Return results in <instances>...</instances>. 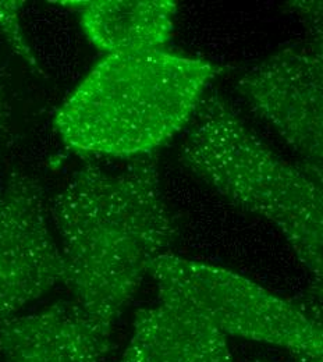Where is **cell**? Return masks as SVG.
Returning <instances> with one entry per match:
<instances>
[{
    "label": "cell",
    "mask_w": 323,
    "mask_h": 362,
    "mask_svg": "<svg viewBox=\"0 0 323 362\" xmlns=\"http://www.w3.org/2000/svg\"><path fill=\"white\" fill-rule=\"evenodd\" d=\"M24 1H17V0H3L0 1V31L6 37V41L11 49L23 57L34 70L41 71L38 62L33 53V49L28 45L21 21H20V10L23 8Z\"/></svg>",
    "instance_id": "10"
},
{
    "label": "cell",
    "mask_w": 323,
    "mask_h": 362,
    "mask_svg": "<svg viewBox=\"0 0 323 362\" xmlns=\"http://www.w3.org/2000/svg\"><path fill=\"white\" fill-rule=\"evenodd\" d=\"M255 362H265V361H255ZM294 362H322V360H308V358H295Z\"/></svg>",
    "instance_id": "13"
},
{
    "label": "cell",
    "mask_w": 323,
    "mask_h": 362,
    "mask_svg": "<svg viewBox=\"0 0 323 362\" xmlns=\"http://www.w3.org/2000/svg\"><path fill=\"white\" fill-rule=\"evenodd\" d=\"M80 13L88 41L106 54L162 49L175 30L172 0L56 1Z\"/></svg>",
    "instance_id": "9"
},
{
    "label": "cell",
    "mask_w": 323,
    "mask_h": 362,
    "mask_svg": "<svg viewBox=\"0 0 323 362\" xmlns=\"http://www.w3.org/2000/svg\"><path fill=\"white\" fill-rule=\"evenodd\" d=\"M180 160L237 206L271 221L322 286V181L280 156L238 119L218 93L204 98Z\"/></svg>",
    "instance_id": "3"
},
{
    "label": "cell",
    "mask_w": 323,
    "mask_h": 362,
    "mask_svg": "<svg viewBox=\"0 0 323 362\" xmlns=\"http://www.w3.org/2000/svg\"><path fill=\"white\" fill-rule=\"evenodd\" d=\"M148 274L159 301L199 314L225 336L277 346L294 358L322 360V320L238 273L165 254Z\"/></svg>",
    "instance_id": "4"
},
{
    "label": "cell",
    "mask_w": 323,
    "mask_h": 362,
    "mask_svg": "<svg viewBox=\"0 0 323 362\" xmlns=\"http://www.w3.org/2000/svg\"><path fill=\"white\" fill-rule=\"evenodd\" d=\"M237 90L322 181V44L283 47L249 69Z\"/></svg>",
    "instance_id": "5"
},
{
    "label": "cell",
    "mask_w": 323,
    "mask_h": 362,
    "mask_svg": "<svg viewBox=\"0 0 323 362\" xmlns=\"http://www.w3.org/2000/svg\"><path fill=\"white\" fill-rule=\"evenodd\" d=\"M222 70L165 49L106 54L60 106L54 127L86 155L148 156L184 129Z\"/></svg>",
    "instance_id": "2"
},
{
    "label": "cell",
    "mask_w": 323,
    "mask_h": 362,
    "mask_svg": "<svg viewBox=\"0 0 323 362\" xmlns=\"http://www.w3.org/2000/svg\"><path fill=\"white\" fill-rule=\"evenodd\" d=\"M110 332L76 301H59L0 320V356L4 362H99L110 349Z\"/></svg>",
    "instance_id": "7"
},
{
    "label": "cell",
    "mask_w": 323,
    "mask_h": 362,
    "mask_svg": "<svg viewBox=\"0 0 323 362\" xmlns=\"http://www.w3.org/2000/svg\"><path fill=\"white\" fill-rule=\"evenodd\" d=\"M288 4L305 21L317 42L322 44V1H291Z\"/></svg>",
    "instance_id": "11"
},
{
    "label": "cell",
    "mask_w": 323,
    "mask_h": 362,
    "mask_svg": "<svg viewBox=\"0 0 323 362\" xmlns=\"http://www.w3.org/2000/svg\"><path fill=\"white\" fill-rule=\"evenodd\" d=\"M117 362H234L228 336L199 314L160 301L139 310Z\"/></svg>",
    "instance_id": "8"
},
{
    "label": "cell",
    "mask_w": 323,
    "mask_h": 362,
    "mask_svg": "<svg viewBox=\"0 0 323 362\" xmlns=\"http://www.w3.org/2000/svg\"><path fill=\"white\" fill-rule=\"evenodd\" d=\"M49 214L60 238L63 283L109 327L180 230L151 155L117 170L87 163L54 195Z\"/></svg>",
    "instance_id": "1"
},
{
    "label": "cell",
    "mask_w": 323,
    "mask_h": 362,
    "mask_svg": "<svg viewBox=\"0 0 323 362\" xmlns=\"http://www.w3.org/2000/svg\"><path fill=\"white\" fill-rule=\"evenodd\" d=\"M60 247L40 181L13 170L0 185V320L63 283Z\"/></svg>",
    "instance_id": "6"
},
{
    "label": "cell",
    "mask_w": 323,
    "mask_h": 362,
    "mask_svg": "<svg viewBox=\"0 0 323 362\" xmlns=\"http://www.w3.org/2000/svg\"><path fill=\"white\" fill-rule=\"evenodd\" d=\"M11 134V106L7 95V70L0 64V144Z\"/></svg>",
    "instance_id": "12"
}]
</instances>
